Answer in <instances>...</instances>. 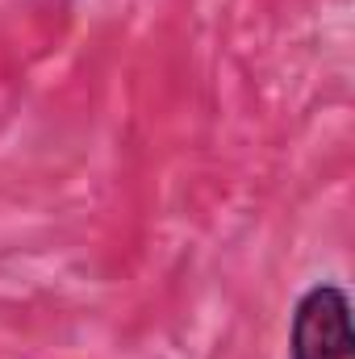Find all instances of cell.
<instances>
[{
  "label": "cell",
  "mask_w": 355,
  "mask_h": 359,
  "mask_svg": "<svg viewBox=\"0 0 355 359\" xmlns=\"http://www.w3.org/2000/svg\"><path fill=\"white\" fill-rule=\"evenodd\" d=\"M293 359H355L351 301L339 284H318L293 313Z\"/></svg>",
  "instance_id": "6da1fadb"
}]
</instances>
